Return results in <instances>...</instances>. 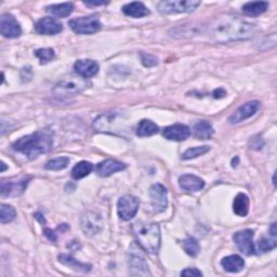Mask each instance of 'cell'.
<instances>
[{"mask_svg": "<svg viewBox=\"0 0 277 277\" xmlns=\"http://www.w3.org/2000/svg\"><path fill=\"white\" fill-rule=\"evenodd\" d=\"M207 33L215 42L228 43L249 39L256 33V26L241 18L225 14L212 20Z\"/></svg>", "mask_w": 277, "mask_h": 277, "instance_id": "6da1fadb", "label": "cell"}, {"mask_svg": "<svg viewBox=\"0 0 277 277\" xmlns=\"http://www.w3.org/2000/svg\"><path fill=\"white\" fill-rule=\"evenodd\" d=\"M53 145V133L50 130H40L23 136L12 145L14 151L24 154L29 159H35L41 154L48 153Z\"/></svg>", "mask_w": 277, "mask_h": 277, "instance_id": "7a4b0ae2", "label": "cell"}, {"mask_svg": "<svg viewBox=\"0 0 277 277\" xmlns=\"http://www.w3.org/2000/svg\"><path fill=\"white\" fill-rule=\"evenodd\" d=\"M132 229L138 245L146 252L156 255L160 248V228L158 224L137 222L133 224Z\"/></svg>", "mask_w": 277, "mask_h": 277, "instance_id": "3957f363", "label": "cell"}, {"mask_svg": "<svg viewBox=\"0 0 277 277\" xmlns=\"http://www.w3.org/2000/svg\"><path fill=\"white\" fill-rule=\"evenodd\" d=\"M91 86L90 81L87 78H83L81 76H68L60 80L57 86L53 89V92L57 96H73L78 95L84 89Z\"/></svg>", "mask_w": 277, "mask_h": 277, "instance_id": "277c9868", "label": "cell"}, {"mask_svg": "<svg viewBox=\"0 0 277 277\" xmlns=\"http://www.w3.org/2000/svg\"><path fill=\"white\" fill-rule=\"evenodd\" d=\"M201 6L198 0H169V2H160L158 4V10L165 14L175 13H190L195 11Z\"/></svg>", "mask_w": 277, "mask_h": 277, "instance_id": "5b68a950", "label": "cell"}, {"mask_svg": "<svg viewBox=\"0 0 277 277\" xmlns=\"http://www.w3.org/2000/svg\"><path fill=\"white\" fill-rule=\"evenodd\" d=\"M73 32L78 35H89L98 33L101 28V23L97 17H82L78 19H73L68 22Z\"/></svg>", "mask_w": 277, "mask_h": 277, "instance_id": "8992f818", "label": "cell"}, {"mask_svg": "<svg viewBox=\"0 0 277 277\" xmlns=\"http://www.w3.org/2000/svg\"><path fill=\"white\" fill-rule=\"evenodd\" d=\"M138 210V201L137 198L132 195H125L119 198L117 203V212L119 218L129 221L135 217Z\"/></svg>", "mask_w": 277, "mask_h": 277, "instance_id": "52a82bcc", "label": "cell"}, {"mask_svg": "<svg viewBox=\"0 0 277 277\" xmlns=\"http://www.w3.org/2000/svg\"><path fill=\"white\" fill-rule=\"evenodd\" d=\"M150 196L155 212H163L168 206V192L163 184H153L150 189Z\"/></svg>", "mask_w": 277, "mask_h": 277, "instance_id": "ba28073f", "label": "cell"}, {"mask_svg": "<svg viewBox=\"0 0 277 277\" xmlns=\"http://www.w3.org/2000/svg\"><path fill=\"white\" fill-rule=\"evenodd\" d=\"M233 240L244 255L251 256L255 253V245H253V230L252 229H243L234 234Z\"/></svg>", "mask_w": 277, "mask_h": 277, "instance_id": "9c48e42d", "label": "cell"}, {"mask_svg": "<svg viewBox=\"0 0 277 277\" xmlns=\"http://www.w3.org/2000/svg\"><path fill=\"white\" fill-rule=\"evenodd\" d=\"M103 225L101 214L95 211H88L81 218V228L86 235L94 236L101 230Z\"/></svg>", "mask_w": 277, "mask_h": 277, "instance_id": "30bf717a", "label": "cell"}, {"mask_svg": "<svg viewBox=\"0 0 277 277\" xmlns=\"http://www.w3.org/2000/svg\"><path fill=\"white\" fill-rule=\"evenodd\" d=\"M0 32L6 38H18L22 34V28L12 14L5 13L0 19Z\"/></svg>", "mask_w": 277, "mask_h": 277, "instance_id": "8fae6325", "label": "cell"}, {"mask_svg": "<svg viewBox=\"0 0 277 277\" xmlns=\"http://www.w3.org/2000/svg\"><path fill=\"white\" fill-rule=\"evenodd\" d=\"M259 107L260 103L258 101H250L245 103L244 105L238 107L232 116L228 118L229 124H238V122H242L246 119L250 118L258 112Z\"/></svg>", "mask_w": 277, "mask_h": 277, "instance_id": "7c38bea8", "label": "cell"}, {"mask_svg": "<svg viewBox=\"0 0 277 277\" xmlns=\"http://www.w3.org/2000/svg\"><path fill=\"white\" fill-rule=\"evenodd\" d=\"M63 25L61 23L53 19V18H42L39 21H37L35 24V30L36 33L39 35H45V36H51V35H57L62 32Z\"/></svg>", "mask_w": 277, "mask_h": 277, "instance_id": "4fadbf2b", "label": "cell"}, {"mask_svg": "<svg viewBox=\"0 0 277 277\" xmlns=\"http://www.w3.org/2000/svg\"><path fill=\"white\" fill-rule=\"evenodd\" d=\"M30 176H24L18 182L13 181H3L2 182V196H19L28 186Z\"/></svg>", "mask_w": 277, "mask_h": 277, "instance_id": "5bb4252c", "label": "cell"}, {"mask_svg": "<svg viewBox=\"0 0 277 277\" xmlns=\"http://www.w3.org/2000/svg\"><path fill=\"white\" fill-rule=\"evenodd\" d=\"M163 134L165 138H167V140L169 141L181 142V141L187 140V138L191 135V131L188 126L182 125V124H175L165 128Z\"/></svg>", "mask_w": 277, "mask_h": 277, "instance_id": "9a60e30c", "label": "cell"}, {"mask_svg": "<svg viewBox=\"0 0 277 277\" xmlns=\"http://www.w3.org/2000/svg\"><path fill=\"white\" fill-rule=\"evenodd\" d=\"M74 69L83 78H91L98 74L99 64L92 60H78L74 64Z\"/></svg>", "mask_w": 277, "mask_h": 277, "instance_id": "2e32d148", "label": "cell"}, {"mask_svg": "<svg viewBox=\"0 0 277 277\" xmlns=\"http://www.w3.org/2000/svg\"><path fill=\"white\" fill-rule=\"evenodd\" d=\"M129 264V273L132 276H151V272L149 270V265L145 262V260L142 257L136 255L130 256L128 260Z\"/></svg>", "mask_w": 277, "mask_h": 277, "instance_id": "e0dca14e", "label": "cell"}, {"mask_svg": "<svg viewBox=\"0 0 277 277\" xmlns=\"http://www.w3.org/2000/svg\"><path fill=\"white\" fill-rule=\"evenodd\" d=\"M126 165L115 159H106L97 166V172L101 176H110L113 173L125 170Z\"/></svg>", "mask_w": 277, "mask_h": 277, "instance_id": "ac0fdd59", "label": "cell"}, {"mask_svg": "<svg viewBox=\"0 0 277 277\" xmlns=\"http://www.w3.org/2000/svg\"><path fill=\"white\" fill-rule=\"evenodd\" d=\"M179 184L181 189L188 192H197L204 189L205 181L193 174H184L180 176Z\"/></svg>", "mask_w": 277, "mask_h": 277, "instance_id": "d6986e66", "label": "cell"}, {"mask_svg": "<svg viewBox=\"0 0 277 277\" xmlns=\"http://www.w3.org/2000/svg\"><path fill=\"white\" fill-rule=\"evenodd\" d=\"M122 12L125 13V15L130 18H144L146 15L150 14V10L145 7L143 3L140 2H134V3H130L125 5L122 7Z\"/></svg>", "mask_w": 277, "mask_h": 277, "instance_id": "ffe728a7", "label": "cell"}, {"mask_svg": "<svg viewBox=\"0 0 277 277\" xmlns=\"http://www.w3.org/2000/svg\"><path fill=\"white\" fill-rule=\"evenodd\" d=\"M221 265L223 266V268H224L226 272L238 273L244 268L245 261L240 256L232 255V256L223 258L221 261Z\"/></svg>", "mask_w": 277, "mask_h": 277, "instance_id": "44dd1931", "label": "cell"}, {"mask_svg": "<svg viewBox=\"0 0 277 277\" xmlns=\"http://www.w3.org/2000/svg\"><path fill=\"white\" fill-rule=\"evenodd\" d=\"M249 197L244 193H240L237 194V196L234 199L233 210L237 215H240V217H246L249 212Z\"/></svg>", "mask_w": 277, "mask_h": 277, "instance_id": "7402d4cb", "label": "cell"}, {"mask_svg": "<svg viewBox=\"0 0 277 277\" xmlns=\"http://www.w3.org/2000/svg\"><path fill=\"white\" fill-rule=\"evenodd\" d=\"M73 10H74V6L71 3L52 5L45 8V11H47L49 14L58 18H66L68 17V15L72 14Z\"/></svg>", "mask_w": 277, "mask_h": 277, "instance_id": "603a6c76", "label": "cell"}, {"mask_svg": "<svg viewBox=\"0 0 277 277\" xmlns=\"http://www.w3.org/2000/svg\"><path fill=\"white\" fill-rule=\"evenodd\" d=\"M193 132L194 136L198 138V140H208V138H210L213 135L214 131L209 122L206 120H202L196 122L193 128Z\"/></svg>", "mask_w": 277, "mask_h": 277, "instance_id": "cb8c5ba5", "label": "cell"}, {"mask_svg": "<svg viewBox=\"0 0 277 277\" xmlns=\"http://www.w3.org/2000/svg\"><path fill=\"white\" fill-rule=\"evenodd\" d=\"M158 131H159V128L155 122L148 119H143L138 122L135 133L137 136L145 137V136H152L154 134H156L158 133Z\"/></svg>", "mask_w": 277, "mask_h": 277, "instance_id": "d4e9b609", "label": "cell"}, {"mask_svg": "<svg viewBox=\"0 0 277 277\" xmlns=\"http://www.w3.org/2000/svg\"><path fill=\"white\" fill-rule=\"evenodd\" d=\"M268 8V3L266 2H251L243 6V12L249 17H258V15L264 13Z\"/></svg>", "mask_w": 277, "mask_h": 277, "instance_id": "484cf974", "label": "cell"}, {"mask_svg": "<svg viewBox=\"0 0 277 277\" xmlns=\"http://www.w3.org/2000/svg\"><path fill=\"white\" fill-rule=\"evenodd\" d=\"M59 261L61 263H63L64 265L71 267V268H73V270L78 271V272L86 273V272H89L91 270V265L90 264L81 263V262H79V261H77L74 258H72L71 256H67V255H60L59 256Z\"/></svg>", "mask_w": 277, "mask_h": 277, "instance_id": "4316f807", "label": "cell"}, {"mask_svg": "<svg viewBox=\"0 0 277 277\" xmlns=\"http://www.w3.org/2000/svg\"><path fill=\"white\" fill-rule=\"evenodd\" d=\"M94 170V165L89 161H80L77 165H75V167L73 168L72 170V176L75 180H79L84 178V176H87L91 173V171Z\"/></svg>", "mask_w": 277, "mask_h": 277, "instance_id": "83f0119b", "label": "cell"}, {"mask_svg": "<svg viewBox=\"0 0 277 277\" xmlns=\"http://www.w3.org/2000/svg\"><path fill=\"white\" fill-rule=\"evenodd\" d=\"M201 27V26H199ZM199 27H196V26H187V25H181V26H178L175 27L174 29L172 28L170 32H169V34H170L171 37H190V36H193V35H196L199 33Z\"/></svg>", "mask_w": 277, "mask_h": 277, "instance_id": "f1b7e54d", "label": "cell"}, {"mask_svg": "<svg viewBox=\"0 0 277 277\" xmlns=\"http://www.w3.org/2000/svg\"><path fill=\"white\" fill-rule=\"evenodd\" d=\"M182 247L189 256L196 257L201 251V246L193 237H188L182 242Z\"/></svg>", "mask_w": 277, "mask_h": 277, "instance_id": "f546056e", "label": "cell"}, {"mask_svg": "<svg viewBox=\"0 0 277 277\" xmlns=\"http://www.w3.org/2000/svg\"><path fill=\"white\" fill-rule=\"evenodd\" d=\"M69 158L68 157H58L55 159H51L45 164L44 168L47 170H52V171H59V170H63L68 165H69Z\"/></svg>", "mask_w": 277, "mask_h": 277, "instance_id": "4dcf8cb0", "label": "cell"}, {"mask_svg": "<svg viewBox=\"0 0 277 277\" xmlns=\"http://www.w3.org/2000/svg\"><path fill=\"white\" fill-rule=\"evenodd\" d=\"M209 151H210V148H209V146H207V145L196 146V148H192V149H189L188 151L184 152L183 155H182V159L183 160L193 159V158H196L198 156L205 155V154H207Z\"/></svg>", "mask_w": 277, "mask_h": 277, "instance_id": "1f68e13d", "label": "cell"}, {"mask_svg": "<svg viewBox=\"0 0 277 277\" xmlns=\"http://www.w3.org/2000/svg\"><path fill=\"white\" fill-rule=\"evenodd\" d=\"M15 215H17V212H15V209L12 206L2 204V208H0V221L2 223L5 224V223L13 221Z\"/></svg>", "mask_w": 277, "mask_h": 277, "instance_id": "d6a6232c", "label": "cell"}, {"mask_svg": "<svg viewBox=\"0 0 277 277\" xmlns=\"http://www.w3.org/2000/svg\"><path fill=\"white\" fill-rule=\"evenodd\" d=\"M35 56L38 58V60L40 61V64H47L56 57L55 51H53V49L51 48L38 49L35 51Z\"/></svg>", "mask_w": 277, "mask_h": 277, "instance_id": "836d02e7", "label": "cell"}, {"mask_svg": "<svg viewBox=\"0 0 277 277\" xmlns=\"http://www.w3.org/2000/svg\"><path fill=\"white\" fill-rule=\"evenodd\" d=\"M277 246V243H276V237H273V238H262V240H260L259 243H258V248L260 251L262 252H266V251H270L272 249H274Z\"/></svg>", "mask_w": 277, "mask_h": 277, "instance_id": "e575fe53", "label": "cell"}, {"mask_svg": "<svg viewBox=\"0 0 277 277\" xmlns=\"http://www.w3.org/2000/svg\"><path fill=\"white\" fill-rule=\"evenodd\" d=\"M141 60L145 66L151 67L157 64V60L151 55H146V53H141Z\"/></svg>", "mask_w": 277, "mask_h": 277, "instance_id": "d590c367", "label": "cell"}, {"mask_svg": "<svg viewBox=\"0 0 277 277\" xmlns=\"http://www.w3.org/2000/svg\"><path fill=\"white\" fill-rule=\"evenodd\" d=\"M182 276H203V273L201 271H198L197 268L192 267V268H186V270L181 272Z\"/></svg>", "mask_w": 277, "mask_h": 277, "instance_id": "8d00e7d4", "label": "cell"}, {"mask_svg": "<svg viewBox=\"0 0 277 277\" xmlns=\"http://www.w3.org/2000/svg\"><path fill=\"white\" fill-rule=\"evenodd\" d=\"M43 233H44L45 237H47L49 241H51V242H53V243H56V242H57L58 237H57V234H56L55 230H52V229H50V228H45Z\"/></svg>", "mask_w": 277, "mask_h": 277, "instance_id": "74e56055", "label": "cell"}, {"mask_svg": "<svg viewBox=\"0 0 277 277\" xmlns=\"http://www.w3.org/2000/svg\"><path fill=\"white\" fill-rule=\"evenodd\" d=\"M226 96V91L223 90L222 88L218 89V90H214L213 91V97L215 99H221V98H224Z\"/></svg>", "mask_w": 277, "mask_h": 277, "instance_id": "f35d334b", "label": "cell"}, {"mask_svg": "<svg viewBox=\"0 0 277 277\" xmlns=\"http://www.w3.org/2000/svg\"><path fill=\"white\" fill-rule=\"evenodd\" d=\"M84 5H87V6H104V5H107L109 3H104V2H101V3H94V2H84L83 3Z\"/></svg>", "mask_w": 277, "mask_h": 277, "instance_id": "ab89813d", "label": "cell"}, {"mask_svg": "<svg viewBox=\"0 0 277 277\" xmlns=\"http://www.w3.org/2000/svg\"><path fill=\"white\" fill-rule=\"evenodd\" d=\"M35 218H36L38 221H39V222L41 223V224H45V220H44V218L42 217V214H41V213L37 212V213L35 214Z\"/></svg>", "mask_w": 277, "mask_h": 277, "instance_id": "60d3db41", "label": "cell"}, {"mask_svg": "<svg viewBox=\"0 0 277 277\" xmlns=\"http://www.w3.org/2000/svg\"><path fill=\"white\" fill-rule=\"evenodd\" d=\"M270 232H271V235H272V236H275V237H276V235H277V230H276V223H273V224L271 225Z\"/></svg>", "mask_w": 277, "mask_h": 277, "instance_id": "b9f144b4", "label": "cell"}, {"mask_svg": "<svg viewBox=\"0 0 277 277\" xmlns=\"http://www.w3.org/2000/svg\"><path fill=\"white\" fill-rule=\"evenodd\" d=\"M6 169H7V166H6V164L3 161V163H2V170H0V171L4 172L6 170Z\"/></svg>", "mask_w": 277, "mask_h": 277, "instance_id": "7bdbcfd3", "label": "cell"}, {"mask_svg": "<svg viewBox=\"0 0 277 277\" xmlns=\"http://www.w3.org/2000/svg\"><path fill=\"white\" fill-rule=\"evenodd\" d=\"M275 174H274V176H273V184H274V187H275Z\"/></svg>", "mask_w": 277, "mask_h": 277, "instance_id": "ee69618b", "label": "cell"}]
</instances>
